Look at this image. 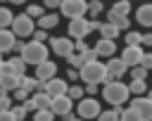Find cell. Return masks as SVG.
I'll return each instance as SVG.
<instances>
[{
	"label": "cell",
	"mask_w": 152,
	"mask_h": 121,
	"mask_svg": "<svg viewBox=\"0 0 152 121\" xmlns=\"http://www.w3.org/2000/svg\"><path fill=\"white\" fill-rule=\"evenodd\" d=\"M128 93H133V95H145V93H147V83H145V81H131V83H128Z\"/></svg>",
	"instance_id": "83f0119b"
},
{
	"label": "cell",
	"mask_w": 152,
	"mask_h": 121,
	"mask_svg": "<svg viewBox=\"0 0 152 121\" xmlns=\"http://www.w3.org/2000/svg\"><path fill=\"white\" fill-rule=\"evenodd\" d=\"M50 50L57 55V57H69L74 52V40L62 36V38H50Z\"/></svg>",
	"instance_id": "30bf717a"
},
{
	"label": "cell",
	"mask_w": 152,
	"mask_h": 121,
	"mask_svg": "<svg viewBox=\"0 0 152 121\" xmlns=\"http://www.w3.org/2000/svg\"><path fill=\"white\" fill-rule=\"evenodd\" d=\"M140 43H142V33H138V31L126 33V45H140Z\"/></svg>",
	"instance_id": "d6a6232c"
},
{
	"label": "cell",
	"mask_w": 152,
	"mask_h": 121,
	"mask_svg": "<svg viewBox=\"0 0 152 121\" xmlns=\"http://www.w3.org/2000/svg\"><path fill=\"white\" fill-rule=\"evenodd\" d=\"M0 85H2L7 93H10V90H17V88H19V76H14V74H2Z\"/></svg>",
	"instance_id": "44dd1931"
},
{
	"label": "cell",
	"mask_w": 152,
	"mask_h": 121,
	"mask_svg": "<svg viewBox=\"0 0 152 121\" xmlns=\"http://www.w3.org/2000/svg\"><path fill=\"white\" fill-rule=\"evenodd\" d=\"M88 33H90V21H88L86 17L69 19V36H71V38H76V40H83Z\"/></svg>",
	"instance_id": "9c48e42d"
},
{
	"label": "cell",
	"mask_w": 152,
	"mask_h": 121,
	"mask_svg": "<svg viewBox=\"0 0 152 121\" xmlns=\"http://www.w3.org/2000/svg\"><path fill=\"white\" fill-rule=\"evenodd\" d=\"M71 107H74V100H69L66 95H59V97H52L50 100V112L55 116H66L71 114Z\"/></svg>",
	"instance_id": "4fadbf2b"
},
{
	"label": "cell",
	"mask_w": 152,
	"mask_h": 121,
	"mask_svg": "<svg viewBox=\"0 0 152 121\" xmlns=\"http://www.w3.org/2000/svg\"><path fill=\"white\" fill-rule=\"evenodd\" d=\"M7 109H12V97L10 95L0 100V112H7Z\"/></svg>",
	"instance_id": "60d3db41"
},
{
	"label": "cell",
	"mask_w": 152,
	"mask_h": 121,
	"mask_svg": "<svg viewBox=\"0 0 152 121\" xmlns=\"http://www.w3.org/2000/svg\"><path fill=\"white\" fill-rule=\"evenodd\" d=\"M131 109H135L142 121H152V100H147L142 95H135L133 102H131Z\"/></svg>",
	"instance_id": "8fae6325"
},
{
	"label": "cell",
	"mask_w": 152,
	"mask_h": 121,
	"mask_svg": "<svg viewBox=\"0 0 152 121\" xmlns=\"http://www.w3.org/2000/svg\"><path fill=\"white\" fill-rule=\"evenodd\" d=\"M97 31H100V38H104V40H116V36L121 33V31H119L114 24H109V21H107V24H100Z\"/></svg>",
	"instance_id": "d6986e66"
},
{
	"label": "cell",
	"mask_w": 152,
	"mask_h": 121,
	"mask_svg": "<svg viewBox=\"0 0 152 121\" xmlns=\"http://www.w3.org/2000/svg\"><path fill=\"white\" fill-rule=\"evenodd\" d=\"M142 55H145L142 45H126L119 59H121V62H124V64L131 69V66H140V59H142Z\"/></svg>",
	"instance_id": "ba28073f"
},
{
	"label": "cell",
	"mask_w": 152,
	"mask_h": 121,
	"mask_svg": "<svg viewBox=\"0 0 152 121\" xmlns=\"http://www.w3.org/2000/svg\"><path fill=\"white\" fill-rule=\"evenodd\" d=\"M119 121H142V119L138 116V112H135V109H131V107H128V109H121V112H119Z\"/></svg>",
	"instance_id": "f1b7e54d"
},
{
	"label": "cell",
	"mask_w": 152,
	"mask_h": 121,
	"mask_svg": "<svg viewBox=\"0 0 152 121\" xmlns=\"http://www.w3.org/2000/svg\"><path fill=\"white\" fill-rule=\"evenodd\" d=\"M64 119H66V121H83V119H78V116H74V114H66Z\"/></svg>",
	"instance_id": "f907efd6"
},
{
	"label": "cell",
	"mask_w": 152,
	"mask_h": 121,
	"mask_svg": "<svg viewBox=\"0 0 152 121\" xmlns=\"http://www.w3.org/2000/svg\"><path fill=\"white\" fill-rule=\"evenodd\" d=\"M59 12H62L66 19H78V17H86V12H88V2H86V0H62Z\"/></svg>",
	"instance_id": "277c9868"
},
{
	"label": "cell",
	"mask_w": 152,
	"mask_h": 121,
	"mask_svg": "<svg viewBox=\"0 0 152 121\" xmlns=\"http://www.w3.org/2000/svg\"><path fill=\"white\" fill-rule=\"evenodd\" d=\"M7 95H10V93H7V90H5L2 85H0V100H2V97H7Z\"/></svg>",
	"instance_id": "816d5d0a"
},
{
	"label": "cell",
	"mask_w": 152,
	"mask_h": 121,
	"mask_svg": "<svg viewBox=\"0 0 152 121\" xmlns=\"http://www.w3.org/2000/svg\"><path fill=\"white\" fill-rule=\"evenodd\" d=\"M0 69H2V62H0Z\"/></svg>",
	"instance_id": "9f6ffc18"
},
{
	"label": "cell",
	"mask_w": 152,
	"mask_h": 121,
	"mask_svg": "<svg viewBox=\"0 0 152 121\" xmlns=\"http://www.w3.org/2000/svg\"><path fill=\"white\" fill-rule=\"evenodd\" d=\"M107 21H109V24H114V26H116L119 31H121V28H128V26H131V24H128V17H121V14H114L112 9L107 12Z\"/></svg>",
	"instance_id": "ffe728a7"
},
{
	"label": "cell",
	"mask_w": 152,
	"mask_h": 121,
	"mask_svg": "<svg viewBox=\"0 0 152 121\" xmlns=\"http://www.w3.org/2000/svg\"><path fill=\"white\" fill-rule=\"evenodd\" d=\"M135 19L140 26H150L152 28V2H145L135 9Z\"/></svg>",
	"instance_id": "2e32d148"
},
{
	"label": "cell",
	"mask_w": 152,
	"mask_h": 121,
	"mask_svg": "<svg viewBox=\"0 0 152 121\" xmlns=\"http://www.w3.org/2000/svg\"><path fill=\"white\" fill-rule=\"evenodd\" d=\"M0 2H5V0H0Z\"/></svg>",
	"instance_id": "680465c9"
},
{
	"label": "cell",
	"mask_w": 152,
	"mask_h": 121,
	"mask_svg": "<svg viewBox=\"0 0 152 121\" xmlns=\"http://www.w3.org/2000/svg\"><path fill=\"white\" fill-rule=\"evenodd\" d=\"M93 50L97 52V57H114L116 45H114V40H104V38H100V40L95 43V47H93Z\"/></svg>",
	"instance_id": "e0dca14e"
},
{
	"label": "cell",
	"mask_w": 152,
	"mask_h": 121,
	"mask_svg": "<svg viewBox=\"0 0 152 121\" xmlns=\"http://www.w3.org/2000/svg\"><path fill=\"white\" fill-rule=\"evenodd\" d=\"M57 76V64L55 62H50V59H45V62H40V64H36V81H50V78H55Z\"/></svg>",
	"instance_id": "5bb4252c"
},
{
	"label": "cell",
	"mask_w": 152,
	"mask_h": 121,
	"mask_svg": "<svg viewBox=\"0 0 152 121\" xmlns=\"http://www.w3.org/2000/svg\"><path fill=\"white\" fill-rule=\"evenodd\" d=\"M95 59H97V52H95L93 47H88L86 52H81V62H83V64H88V62H95Z\"/></svg>",
	"instance_id": "e575fe53"
},
{
	"label": "cell",
	"mask_w": 152,
	"mask_h": 121,
	"mask_svg": "<svg viewBox=\"0 0 152 121\" xmlns=\"http://www.w3.org/2000/svg\"><path fill=\"white\" fill-rule=\"evenodd\" d=\"M86 93H88V95L93 97V95L97 93V83H86Z\"/></svg>",
	"instance_id": "ee69618b"
},
{
	"label": "cell",
	"mask_w": 152,
	"mask_h": 121,
	"mask_svg": "<svg viewBox=\"0 0 152 121\" xmlns=\"http://www.w3.org/2000/svg\"><path fill=\"white\" fill-rule=\"evenodd\" d=\"M100 28V21L97 19H90V31H97Z\"/></svg>",
	"instance_id": "681fc988"
},
{
	"label": "cell",
	"mask_w": 152,
	"mask_h": 121,
	"mask_svg": "<svg viewBox=\"0 0 152 121\" xmlns=\"http://www.w3.org/2000/svg\"><path fill=\"white\" fill-rule=\"evenodd\" d=\"M88 12H90L93 17H97V14L102 12V2H100V0H90V2H88Z\"/></svg>",
	"instance_id": "8d00e7d4"
},
{
	"label": "cell",
	"mask_w": 152,
	"mask_h": 121,
	"mask_svg": "<svg viewBox=\"0 0 152 121\" xmlns=\"http://www.w3.org/2000/svg\"><path fill=\"white\" fill-rule=\"evenodd\" d=\"M59 24V14H55V12H45L43 17H38V21H36V26L38 28H43V31H48V28H55Z\"/></svg>",
	"instance_id": "ac0fdd59"
},
{
	"label": "cell",
	"mask_w": 152,
	"mask_h": 121,
	"mask_svg": "<svg viewBox=\"0 0 152 121\" xmlns=\"http://www.w3.org/2000/svg\"><path fill=\"white\" fill-rule=\"evenodd\" d=\"M10 112H12V116H14V121H24V119H26V114H28V112H26L24 107H12Z\"/></svg>",
	"instance_id": "d590c367"
},
{
	"label": "cell",
	"mask_w": 152,
	"mask_h": 121,
	"mask_svg": "<svg viewBox=\"0 0 152 121\" xmlns=\"http://www.w3.org/2000/svg\"><path fill=\"white\" fill-rule=\"evenodd\" d=\"M140 66H142L145 71H150V69H152V52H145V55H142V59H140Z\"/></svg>",
	"instance_id": "f35d334b"
},
{
	"label": "cell",
	"mask_w": 152,
	"mask_h": 121,
	"mask_svg": "<svg viewBox=\"0 0 152 121\" xmlns=\"http://www.w3.org/2000/svg\"><path fill=\"white\" fill-rule=\"evenodd\" d=\"M24 14H26V17H31V19H38V17H43V14H45V7H40V5H28Z\"/></svg>",
	"instance_id": "4dcf8cb0"
},
{
	"label": "cell",
	"mask_w": 152,
	"mask_h": 121,
	"mask_svg": "<svg viewBox=\"0 0 152 121\" xmlns=\"http://www.w3.org/2000/svg\"><path fill=\"white\" fill-rule=\"evenodd\" d=\"M119 112H121V107H112L107 112H100L97 121H119Z\"/></svg>",
	"instance_id": "d4e9b609"
},
{
	"label": "cell",
	"mask_w": 152,
	"mask_h": 121,
	"mask_svg": "<svg viewBox=\"0 0 152 121\" xmlns=\"http://www.w3.org/2000/svg\"><path fill=\"white\" fill-rule=\"evenodd\" d=\"M14 97H17L19 102H24V100L28 97V93H26V90H21V88H17V90H14Z\"/></svg>",
	"instance_id": "7bdbcfd3"
},
{
	"label": "cell",
	"mask_w": 152,
	"mask_h": 121,
	"mask_svg": "<svg viewBox=\"0 0 152 121\" xmlns=\"http://www.w3.org/2000/svg\"><path fill=\"white\" fill-rule=\"evenodd\" d=\"M17 38H26V36H31L33 31H36V21L31 19V17H26V14H19V17H14L12 19V28H10Z\"/></svg>",
	"instance_id": "5b68a950"
},
{
	"label": "cell",
	"mask_w": 152,
	"mask_h": 121,
	"mask_svg": "<svg viewBox=\"0 0 152 121\" xmlns=\"http://www.w3.org/2000/svg\"><path fill=\"white\" fill-rule=\"evenodd\" d=\"M14 45H17V36L10 28H0V55L14 50Z\"/></svg>",
	"instance_id": "9a60e30c"
},
{
	"label": "cell",
	"mask_w": 152,
	"mask_h": 121,
	"mask_svg": "<svg viewBox=\"0 0 152 121\" xmlns=\"http://www.w3.org/2000/svg\"><path fill=\"white\" fill-rule=\"evenodd\" d=\"M147 100H152V88H147Z\"/></svg>",
	"instance_id": "db71d44e"
},
{
	"label": "cell",
	"mask_w": 152,
	"mask_h": 121,
	"mask_svg": "<svg viewBox=\"0 0 152 121\" xmlns=\"http://www.w3.org/2000/svg\"><path fill=\"white\" fill-rule=\"evenodd\" d=\"M78 78L83 83H104L107 81V69L100 59H95V62H88L78 69Z\"/></svg>",
	"instance_id": "3957f363"
},
{
	"label": "cell",
	"mask_w": 152,
	"mask_h": 121,
	"mask_svg": "<svg viewBox=\"0 0 152 121\" xmlns=\"http://www.w3.org/2000/svg\"><path fill=\"white\" fill-rule=\"evenodd\" d=\"M33 121H55V114L50 109H36L33 112Z\"/></svg>",
	"instance_id": "f546056e"
},
{
	"label": "cell",
	"mask_w": 152,
	"mask_h": 121,
	"mask_svg": "<svg viewBox=\"0 0 152 121\" xmlns=\"http://www.w3.org/2000/svg\"><path fill=\"white\" fill-rule=\"evenodd\" d=\"M43 5H45L48 9H55V7H59V5H62V0H45Z\"/></svg>",
	"instance_id": "f6af8a7d"
},
{
	"label": "cell",
	"mask_w": 152,
	"mask_h": 121,
	"mask_svg": "<svg viewBox=\"0 0 152 121\" xmlns=\"http://www.w3.org/2000/svg\"><path fill=\"white\" fill-rule=\"evenodd\" d=\"M66 88H69V83L64 81V78H50V81H40L38 83V90L40 93H48L50 97H59V95H66Z\"/></svg>",
	"instance_id": "8992f818"
},
{
	"label": "cell",
	"mask_w": 152,
	"mask_h": 121,
	"mask_svg": "<svg viewBox=\"0 0 152 121\" xmlns=\"http://www.w3.org/2000/svg\"><path fill=\"white\" fill-rule=\"evenodd\" d=\"M7 62H10V66H12V74H14V76H24V74H26V64H24V59H21V57H10Z\"/></svg>",
	"instance_id": "cb8c5ba5"
},
{
	"label": "cell",
	"mask_w": 152,
	"mask_h": 121,
	"mask_svg": "<svg viewBox=\"0 0 152 121\" xmlns=\"http://www.w3.org/2000/svg\"><path fill=\"white\" fill-rule=\"evenodd\" d=\"M102 97L112 107H121L124 102H128L131 93H128V85L126 83H121V81H107L104 88H102Z\"/></svg>",
	"instance_id": "7a4b0ae2"
},
{
	"label": "cell",
	"mask_w": 152,
	"mask_h": 121,
	"mask_svg": "<svg viewBox=\"0 0 152 121\" xmlns=\"http://www.w3.org/2000/svg\"><path fill=\"white\" fill-rule=\"evenodd\" d=\"M66 76H69V81H76V78H78V69H69Z\"/></svg>",
	"instance_id": "7dc6e473"
},
{
	"label": "cell",
	"mask_w": 152,
	"mask_h": 121,
	"mask_svg": "<svg viewBox=\"0 0 152 121\" xmlns=\"http://www.w3.org/2000/svg\"><path fill=\"white\" fill-rule=\"evenodd\" d=\"M66 62H69L74 69H81V66H83V62H81V55H76V52H71V55L66 57Z\"/></svg>",
	"instance_id": "74e56055"
},
{
	"label": "cell",
	"mask_w": 152,
	"mask_h": 121,
	"mask_svg": "<svg viewBox=\"0 0 152 121\" xmlns=\"http://www.w3.org/2000/svg\"><path fill=\"white\" fill-rule=\"evenodd\" d=\"M31 100L36 102V109H50V100H52V97H50L48 93H40V90H38V93H33Z\"/></svg>",
	"instance_id": "603a6c76"
},
{
	"label": "cell",
	"mask_w": 152,
	"mask_h": 121,
	"mask_svg": "<svg viewBox=\"0 0 152 121\" xmlns=\"http://www.w3.org/2000/svg\"><path fill=\"white\" fill-rule=\"evenodd\" d=\"M66 97L74 100V102L81 100V97H83V88H81V85H69V88H66Z\"/></svg>",
	"instance_id": "1f68e13d"
},
{
	"label": "cell",
	"mask_w": 152,
	"mask_h": 121,
	"mask_svg": "<svg viewBox=\"0 0 152 121\" xmlns=\"http://www.w3.org/2000/svg\"><path fill=\"white\" fill-rule=\"evenodd\" d=\"M38 83H40V81H36L33 76H26V74H24V76H19V88H21V90H26V93L38 90Z\"/></svg>",
	"instance_id": "7402d4cb"
},
{
	"label": "cell",
	"mask_w": 152,
	"mask_h": 121,
	"mask_svg": "<svg viewBox=\"0 0 152 121\" xmlns=\"http://www.w3.org/2000/svg\"><path fill=\"white\" fill-rule=\"evenodd\" d=\"M104 69H107V81H119L126 71H128V66L119 59V57H109V62L104 64ZM104 81V83H107Z\"/></svg>",
	"instance_id": "7c38bea8"
},
{
	"label": "cell",
	"mask_w": 152,
	"mask_h": 121,
	"mask_svg": "<svg viewBox=\"0 0 152 121\" xmlns=\"http://www.w3.org/2000/svg\"><path fill=\"white\" fill-rule=\"evenodd\" d=\"M0 78H2V74H0Z\"/></svg>",
	"instance_id": "6f0895ef"
},
{
	"label": "cell",
	"mask_w": 152,
	"mask_h": 121,
	"mask_svg": "<svg viewBox=\"0 0 152 121\" xmlns=\"http://www.w3.org/2000/svg\"><path fill=\"white\" fill-rule=\"evenodd\" d=\"M12 19H14L12 9H10V7H0V28H7V26H12Z\"/></svg>",
	"instance_id": "484cf974"
},
{
	"label": "cell",
	"mask_w": 152,
	"mask_h": 121,
	"mask_svg": "<svg viewBox=\"0 0 152 121\" xmlns=\"http://www.w3.org/2000/svg\"><path fill=\"white\" fill-rule=\"evenodd\" d=\"M0 121H14L12 112H10V109H7V112H0Z\"/></svg>",
	"instance_id": "bcb514c9"
},
{
	"label": "cell",
	"mask_w": 152,
	"mask_h": 121,
	"mask_svg": "<svg viewBox=\"0 0 152 121\" xmlns=\"http://www.w3.org/2000/svg\"><path fill=\"white\" fill-rule=\"evenodd\" d=\"M21 107H24V109H26V112H36V102H33V100H31V97H26V100H24V104H21Z\"/></svg>",
	"instance_id": "b9f144b4"
},
{
	"label": "cell",
	"mask_w": 152,
	"mask_h": 121,
	"mask_svg": "<svg viewBox=\"0 0 152 121\" xmlns=\"http://www.w3.org/2000/svg\"><path fill=\"white\" fill-rule=\"evenodd\" d=\"M10 2H14V5H24L26 0H10Z\"/></svg>",
	"instance_id": "f5cc1de1"
},
{
	"label": "cell",
	"mask_w": 152,
	"mask_h": 121,
	"mask_svg": "<svg viewBox=\"0 0 152 121\" xmlns=\"http://www.w3.org/2000/svg\"><path fill=\"white\" fill-rule=\"evenodd\" d=\"M100 112H102V109H100V102H97L95 97H81V100H78V119L90 121V119H97Z\"/></svg>",
	"instance_id": "52a82bcc"
},
{
	"label": "cell",
	"mask_w": 152,
	"mask_h": 121,
	"mask_svg": "<svg viewBox=\"0 0 152 121\" xmlns=\"http://www.w3.org/2000/svg\"><path fill=\"white\" fill-rule=\"evenodd\" d=\"M19 57L24 59V64H40L48 59V45L45 43H38V40H28V43H21L19 45Z\"/></svg>",
	"instance_id": "6da1fadb"
},
{
	"label": "cell",
	"mask_w": 152,
	"mask_h": 121,
	"mask_svg": "<svg viewBox=\"0 0 152 121\" xmlns=\"http://www.w3.org/2000/svg\"><path fill=\"white\" fill-rule=\"evenodd\" d=\"M31 36H33V40H38V43H45V40H48V31H43V28L33 31Z\"/></svg>",
	"instance_id": "ab89813d"
},
{
	"label": "cell",
	"mask_w": 152,
	"mask_h": 121,
	"mask_svg": "<svg viewBox=\"0 0 152 121\" xmlns=\"http://www.w3.org/2000/svg\"><path fill=\"white\" fill-rule=\"evenodd\" d=\"M112 12H114V14H121V17H128V12H131V2H128V0H119V2H114Z\"/></svg>",
	"instance_id": "4316f807"
},
{
	"label": "cell",
	"mask_w": 152,
	"mask_h": 121,
	"mask_svg": "<svg viewBox=\"0 0 152 121\" xmlns=\"http://www.w3.org/2000/svg\"><path fill=\"white\" fill-rule=\"evenodd\" d=\"M0 62H2V55H0Z\"/></svg>",
	"instance_id": "11a10c76"
},
{
	"label": "cell",
	"mask_w": 152,
	"mask_h": 121,
	"mask_svg": "<svg viewBox=\"0 0 152 121\" xmlns=\"http://www.w3.org/2000/svg\"><path fill=\"white\" fill-rule=\"evenodd\" d=\"M147 78V71L142 66H131V81H145Z\"/></svg>",
	"instance_id": "836d02e7"
},
{
	"label": "cell",
	"mask_w": 152,
	"mask_h": 121,
	"mask_svg": "<svg viewBox=\"0 0 152 121\" xmlns=\"http://www.w3.org/2000/svg\"><path fill=\"white\" fill-rule=\"evenodd\" d=\"M140 45H152V33H145L142 36V43Z\"/></svg>",
	"instance_id": "c3c4849f"
}]
</instances>
